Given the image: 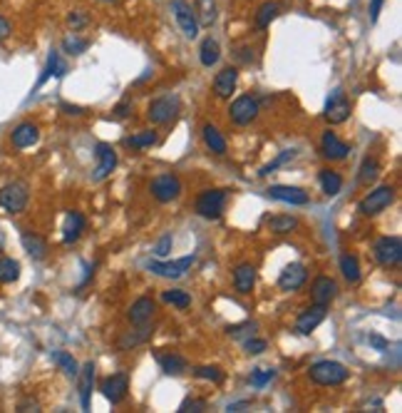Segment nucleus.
<instances>
[{"mask_svg":"<svg viewBox=\"0 0 402 413\" xmlns=\"http://www.w3.org/2000/svg\"><path fill=\"white\" fill-rule=\"evenodd\" d=\"M266 349H268V341L266 339H256V336H253V339H246L244 341V351L249 356H261Z\"/></svg>","mask_w":402,"mask_h":413,"instance_id":"a18cd8bd","label":"nucleus"},{"mask_svg":"<svg viewBox=\"0 0 402 413\" xmlns=\"http://www.w3.org/2000/svg\"><path fill=\"white\" fill-rule=\"evenodd\" d=\"M377 175H380V162L375 157H365L360 164V170H358V185L370 187L377 180Z\"/></svg>","mask_w":402,"mask_h":413,"instance_id":"f704fd0d","label":"nucleus"},{"mask_svg":"<svg viewBox=\"0 0 402 413\" xmlns=\"http://www.w3.org/2000/svg\"><path fill=\"white\" fill-rule=\"evenodd\" d=\"M154 331L149 328V323H142V326H137L134 331H127L125 336L120 339V349L127 351V349H134V346L144 344V341H149V336H152Z\"/></svg>","mask_w":402,"mask_h":413,"instance_id":"2f4dec72","label":"nucleus"},{"mask_svg":"<svg viewBox=\"0 0 402 413\" xmlns=\"http://www.w3.org/2000/svg\"><path fill=\"white\" fill-rule=\"evenodd\" d=\"M273 378H276V371L273 369H253L249 376V383L253 388H263L266 383H271Z\"/></svg>","mask_w":402,"mask_h":413,"instance_id":"37998d69","label":"nucleus"},{"mask_svg":"<svg viewBox=\"0 0 402 413\" xmlns=\"http://www.w3.org/2000/svg\"><path fill=\"white\" fill-rule=\"evenodd\" d=\"M350 376V371L345 364H340V361H330V359H323V361H315V364H310L308 369V378L315 383V386H340V383H345Z\"/></svg>","mask_w":402,"mask_h":413,"instance_id":"f257e3e1","label":"nucleus"},{"mask_svg":"<svg viewBox=\"0 0 402 413\" xmlns=\"http://www.w3.org/2000/svg\"><path fill=\"white\" fill-rule=\"evenodd\" d=\"M258 112H261V105H258L256 97L241 95V97H236V100L231 102L229 120L234 122L236 128H246V125H251V122H256Z\"/></svg>","mask_w":402,"mask_h":413,"instance_id":"6e6552de","label":"nucleus"},{"mask_svg":"<svg viewBox=\"0 0 402 413\" xmlns=\"http://www.w3.org/2000/svg\"><path fill=\"white\" fill-rule=\"evenodd\" d=\"M172 244H174V239H172V234H164L162 239H159V244L154 247V254L157 257H169V252H172Z\"/></svg>","mask_w":402,"mask_h":413,"instance_id":"8fccbe9b","label":"nucleus"},{"mask_svg":"<svg viewBox=\"0 0 402 413\" xmlns=\"http://www.w3.org/2000/svg\"><path fill=\"white\" fill-rule=\"evenodd\" d=\"M340 271H343L345 281L350 284H358L360 281V261L356 254H343L340 257Z\"/></svg>","mask_w":402,"mask_h":413,"instance_id":"e433bc0d","label":"nucleus"},{"mask_svg":"<svg viewBox=\"0 0 402 413\" xmlns=\"http://www.w3.org/2000/svg\"><path fill=\"white\" fill-rule=\"evenodd\" d=\"M306 281H308V269H306V264L291 261V264L283 266V271L278 274V289H281V292H298Z\"/></svg>","mask_w":402,"mask_h":413,"instance_id":"4468645a","label":"nucleus"},{"mask_svg":"<svg viewBox=\"0 0 402 413\" xmlns=\"http://www.w3.org/2000/svg\"><path fill=\"white\" fill-rule=\"evenodd\" d=\"M87 48H89V40H84V37H77L75 32L63 40V50L68 55H82Z\"/></svg>","mask_w":402,"mask_h":413,"instance_id":"79ce46f5","label":"nucleus"},{"mask_svg":"<svg viewBox=\"0 0 402 413\" xmlns=\"http://www.w3.org/2000/svg\"><path fill=\"white\" fill-rule=\"evenodd\" d=\"M162 302L172 304V307H177L184 312V309L191 307V294L184 292V289H167V292H162Z\"/></svg>","mask_w":402,"mask_h":413,"instance_id":"ea45409f","label":"nucleus"},{"mask_svg":"<svg viewBox=\"0 0 402 413\" xmlns=\"http://www.w3.org/2000/svg\"><path fill=\"white\" fill-rule=\"evenodd\" d=\"M199 60H201L204 68H214V65H219L221 45L216 37H204V40H201V45H199Z\"/></svg>","mask_w":402,"mask_h":413,"instance_id":"cd10ccee","label":"nucleus"},{"mask_svg":"<svg viewBox=\"0 0 402 413\" xmlns=\"http://www.w3.org/2000/svg\"><path fill=\"white\" fill-rule=\"evenodd\" d=\"M266 195L276 202H283V204L291 207H306L310 202V195L301 187H291V185H271L266 190Z\"/></svg>","mask_w":402,"mask_h":413,"instance_id":"dca6fc26","label":"nucleus"},{"mask_svg":"<svg viewBox=\"0 0 402 413\" xmlns=\"http://www.w3.org/2000/svg\"><path fill=\"white\" fill-rule=\"evenodd\" d=\"M278 13H281V6H278L276 0H266V3H263V6L256 11V27L258 30H266V27L276 20Z\"/></svg>","mask_w":402,"mask_h":413,"instance_id":"c9c22d12","label":"nucleus"},{"mask_svg":"<svg viewBox=\"0 0 402 413\" xmlns=\"http://www.w3.org/2000/svg\"><path fill=\"white\" fill-rule=\"evenodd\" d=\"M375 261L385 269H397L402 264V239L397 234L392 237H380L372 247Z\"/></svg>","mask_w":402,"mask_h":413,"instance_id":"39448f33","label":"nucleus"},{"mask_svg":"<svg viewBox=\"0 0 402 413\" xmlns=\"http://www.w3.org/2000/svg\"><path fill=\"white\" fill-rule=\"evenodd\" d=\"M256 286V266L253 264H239L234 269V289L239 294H251Z\"/></svg>","mask_w":402,"mask_h":413,"instance_id":"b1692460","label":"nucleus"},{"mask_svg":"<svg viewBox=\"0 0 402 413\" xmlns=\"http://www.w3.org/2000/svg\"><path fill=\"white\" fill-rule=\"evenodd\" d=\"M27 202H30V192H27L25 182H8L3 190H0V207L11 214L25 212Z\"/></svg>","mask_w":402,"mask_h":413,"instance_id":"423d86ee","label":"nucleus"},{"mask_svg":"<svg viewBox=\"0 0 402 413\" xmlns=\"http://www.w3.org/2000/svg\"><path fill=\"white\" fill-rule=\"evenodd\" d=\"M132 110H134V102H132V100H122L120 105L112 110V117H115V120H127V117L132 115Z\"/></svg>","mask_w":402,"mask_h":413,"instance_id":"09e8293b","label":"nucleus"},{"mask_svg":"<svg viewBox=\"0 0 402 413\" xmlns=\"http://www.w3.org/2000/svg\"><path fill=\"white\" fill-rule=\"evenodd\" d=\"M184 192V185L177 175L172 172H162L149 182V195L159 202V204H169V202H177Z\"/></svg>","mask_w":402,"mask_h":413,"instance_id":"20e7f679","label":"nucleus"},{"mask_svg":"<svg viewBox=\"0 0 402 413\" xmlns=\"http://www.w3.org/2000/svg\"><path fill=\"white\" fill-rule=\"evenodd\" d=\"M77 376H80V406H82V411H89V398H92V386H94L92 361H87V364L77 371Z\"/></svg>","mask_w":402,"mask_h":413,"instance_id":"393cba45","label":"nucleus"},{"mask_svg":"<svg viewBox=\"0 0 402 413\" xmlns=\"http://www.w3.org/2000/svg\"><path fill=\"white\" fill-rule=\"evenodd\" d=\"M370 344H372V346H377L380 351H385V349H387V341H385V339H380V336H370Z\"/></svg>","mask_w":402,"mask_h":413,"instance_id":"5fc2aeb1","label":"nucleus"},{"mask_svg":"<svg viewBox=\"0 0 402 413\" xmlns=\"http://www.w3.org/2000/svg\"><path fill=\"white\" fill-rule=\"evenodd\" d=\"M172 13H174V20H177L179 30L184 32V37H187V40H196L199 23H196V16H194L191 3H187V0H172Z\"/></svg>","mask_w":402,"mask_h":413,"instance_id":"9b49d317","label":"nucleus"},{"mask_svg":"<svg viewBox=\"0 0 402 413\" xmlns=\"http://www.w3.org/2000/svg\"><path fill=\"white\" fill-rule=\"evenodd\" d=\"M318 182L325 197H338L340 190H343V177H340V172L330 170V167H323L318 172Z\"/></svg>","mask_w":402,"mask_h":413,"instance_id":"c85d7f7f","label":"nucleus"},{"mask_svg":"<svg viewBox=\"0 0 402 413\" xmlns=\"http://www.w3.org/2000/svg\"><path fill=\"white\" fill-rule=\"evenodd\" d=\"M382 6H385V0H370V20H372V23H377Z\"/></svg>","mask_w":402,"mask_h":413,"instance_id":"603ef678","label":"nucleus"},{"mask_svg":"<svg viewBox=\"0 0 402 413\" xmlns=\"http://www.w3.org/2000/svg\"><path fill=\"white\" fill-rule=\"evenodd\" d=\"M194 16H196L199 27H211L216 23V3L214 0H196Z\"/></svg>","mask_w":402,"mask_h":413,"instance_id":"72a5a7b5","label":"nucleus"},{"mask_svg":"<svg viewBox=\"0 0 402 413\" xmlns=\"http://www.w3.org/2000/svg\"><path fill=\"white\" fill-rule=\"evenodd\" d=\"M60 110H63L65 115H70V117L84 115V107H80V105H68V102H63V105H60Z\"/></svg>","mask_w":402,"mask_h":413,"instance_id":"3c124183","label":"nucleus"},{"mask_svg":"<svg viewBox=\"0 0 402 413\" xmlns=\"http://www.w3.org/2000/svg\"><path fill=\"white\" fill-rule=\"evenodd\" d=\"M11 32H13V25L6 20V18L0 16V43H3L6 37H11Z\"/></svg>","mask_w":402,"mask_h":413,"instance_id":"864d4df0","label":"nucleus"},{"mask_svg":"<svg viewBox=\"0 0 402 413\" xmlns=\"http://www.w3.org/2000/svg\"><path fill=\"white\" fill-rule=\"evenodd\" d=\"M206 408H209V403H206L204 398H187V401L179 406V411H182V413H187V411L201 413V411H206Z\"/></svg>","mask_w":402,"mask_h":413,"instance_id":"49530a36","label":"nucleus"},{"mask_svg":"<svg viewBox=\"0 0 402 413\" xmlns=\"http://www.w3.org/2000/svg\"><path fill=\"white\" fill-rule=\"evenodd\" d=\"M201 140H204L206 149L214 154H226V149H229V144H226V137L221 135V130L216 128V125H211V122H206L204 128H201Z\"/></svg>","mask_w":402,"mask_h":413,"instance_id":"a878e982","label":"nucleus"},{"mask_svg":"<svg viewBox=\"0 0 402 413\" xmlns=\"http://www.w3.org/2000/svg\"><path fill=\"white\" fill-rule=\"evenodd\" d=\"M194 376L201 378V381L224 383L226 374H224V371H221V366H196V369H194Z\"/></svg>","mask_w":402,"mask_h":413,"instance_id":"a19ab883","label":"nucleus"},{"mask_svg":"<svg viewBox=\"0 0 402 413\" xmlns=\"http://www.w3.org/2000/svg\"><path fill=\"white\" fill-rule=\"evenodd\" d=\"M65 73H68V65L60 60V53L58 50H53V53L47 55V65H45V70H42V75H40V80H37V87H42L47 82L50 78H65ZM35 87V90H37Z\"/></svg>","mask_w":402,"mask_h":413,"instance_id":"c756f323","label":"nucleus"},{"mask_svg":"<svg viewBox=\"0 0 402 413\" xmlns=\"http://www.w3.org/2000/svg\"><path fill=\"white\" fill-rule=\"evenodd\" d=\"M266 227L276 237H286V234H293L298 229V219L293 214H273L266 222Z\"/></svg>","mask_w":402,"mask_h":413,"instance_id":"7c9ffc66","label":"nucleus"},{"mask_svg":"<svg viewBox=\"0 0 402 413\" xmlns=\"http://www.w3.org/2000/svg\"><path fill=\"white\" fill-rule=\"evenodd\" d=\"M397 190L392 185H380L375 190H370L360 202H358V212L360 217H377L387 209V207L395 202Z\"/></svg>","mask_w":402,"mask_h":413,"instance_id":"7ed1b4c3","label":"nucleus"},{"mask_svg":"<svg viewBox=\"0 0 402 413\" xmlns=\"http://www.w3.org/2000/svg\"><path fill=\"white\" fill-rule=\"evenodd\" d=\"M102 3H117V0H102Z\"/></svg>","mask_w":402,"mask_h":413,"instance_id":"6e6d98bb","label":"nucleus"},{"mask_svg":"<svg viewBox=\"0 0 402 413\" xmlns=\"http://www.w3.org/2000/svg\"><path fill=\"white\" fill-rule=\"evenodd\" d=\"M50 359H53V364L58 366L60 371H63L68 378H77V371H80V364L75 361L73 354H68V351H53L50 354Z\"/></svg>","mask_w":402,"mask_h":413,"instance_id":"473e14b6","label":"nucleus"},{"mask_svg":"<svg viewBox=\"0 0 402 413\" xmlns=\"http://www.w3.org/2000/svg\"><path fill=\"white\" fill-rule=\"evenodd\" d=\"M194 254L191 257H182L177 261H159V259H149L146 261V269L152 271V274L162 276V279H182L189 269L194 266Z\"/></svg>","mask_w":402,"mask_h":413,"instance_id":"9d476101","label":"nucleus"},{"mask_svg":"<svg viewBox=\"0 0 402 413\" xmlns=\"http://www.w3.org/2000/svg\"><path fill=\"white\" fill-rule=\"evenodd\" d=\"M154 312H157V304H154V299L139 297L130 307V312H127V319H130L132 326H142V323H149V321H152Z\"/></svg>","mask_w":402,"mask_h":413,"instance_id":"412c9836","label":"nucleus"},{"mask_svg":"<svg viewBox=\"0 0 402 413\" xmlns=\"http://www.w3.org/2000/svg\"><path fill=\"white\" fill-rule=\"evenodd\" d=\"M84 229H87V219H84V214L77 212V209H73V212L68 214V219H65L63 242L65 244H75L84 234Z\"/></svg>","mask_w":402,"mask_h":413,"instance_id":"5701e85b","label":"nucleus"},{"mask_svg":"<svg viewBox=\"0 0 402 413\" xmlns=\"http://www.w3.org/2000/svg\"><path fill=\"white\" fill-rule=\"evenodd\" d=\"M325 316H328V307H323V304H313V307L303 309V312L298 314V319H296V331H298L301 336L313 334L315 328H318L320 323L325 321Z\"/></svg>","mask_w":402,"mask_h":413,"instance_id":"2eb2a0df","label":"nucleus"},{"mask_svg":"<svg viewBox=\"0 0 402 413\" xmlns=\"http://www.w3.org/2000/svg\"><path fill=\"white\" fill-rule=\"evenodd\" d=\"M157 140L159 137H157V132H154V130H142V132L127 137L125 144H127V147H132V149H146V147H154V144H157Z\"/></svg>","mask_w":402,"mask_h":413,"instance_id":"58836bf2","label":"nucleus"},{"mask_svg":"<svg viewBox=\"0 0 402 413\" xmlns=\"http://www.w3.org/2000/svg\"><path fill=\"white\" fill-rule=\"evenodd\" d=\"M338 297V284L330 276H315L313 284H310V299L313 304H323V307H330Z\"/></svg>","mask_w":402,"mask_h":413,"instance_id":"a211bd4d","label":"nucleus"},{"mask_svg":"<svg viewBox=\"0 0 402 413\" xmlns=\"http://www.w3.org/2000/svg\"><path fill=\"white\" fill-rule=\"evenodd\" d=\"M94 159H97V164H94V172H92V182H105L107 177L115 172L117 167V149L112 147L110 142H99L97 147H94Z\"/></svg>","mask_w":402,"mask_h":413,"instance_id":"1a4fd4ad","label":"nucleus"},{"mask_svg":"<svg viewBox=\"0 0 402 413\" xmlns=\"http://www.w3.org/2000/svg\"><path fill=\"white\" fill-rule=\"evenodd\" d=\"M179 115V100L174 95H164L149 102L146 107V120L152 125H172Z\"/></svg>","mask_w":402,"mask_h":413,"instance_id":"0eeeda50","label":"nucleus"},{"mask_svg":"<svg viewBox=\"0 0 402 413\" xmlns=\"http://www.w3.org/2000/svg\"><path fill=\"white\" fill-rule=\"evenodd\" d=\"M236 85H239V70L236 68H221L214 78V95L221 97V100H229L234 95Z\"/></svg>","mask_w":402,"mask_h":413,"instance_id":"6ab92c4d","label":"nucleus"},{"mask_svg":"<svg viewBox=\"0 0 402 413\" xmlns=\"http://www.w3.org/2000/svg\"><path fill=\"white\" fill-rule=\"evenodd\" d=\"M20 242H23V247H25V252L30 254V259H35V261H42L47 257V244H45V239L40 237V234H35V232H23L20 234Z\"/></svg>","mask_w":402,"mask_h":413,"instance_id":"bb28decb","label":"nucleus"},{"mask_svg":"<svg viewBox=\"0 0 402 413\" xmlns=\"http://www.w3.org/2000/svg\"><path fill=\"white\" fill-rule=\"evenodd\" d=\"M99 391H102V396H105L112 406L122 403L127 398V391H130V376H127V371H120V374L107 376L105 381L99 383Z\"/></svg>","mask_w":402,"mask_h":413,"instance_id":"ddd939ff","label":"nucleus"},{"mask_svg":"<svg viewBox=\"0 0 402 413\" xmlns=\"http://www.w3.org/2000/svg\"><path fill=\"white\" fill-rule=\"evenodd\" d=\"M37 140H40V128H37L35 122H20L11 132V142L15 149L32 147V144H37Z\"/></svg>","mask_w":402,"mask_h":413,"instance_id":"aec40b11","label":"nucleus"},{"mask_svg":"<svg viewBox=\"0 0 402 413\" xmlns=\"http://www.w3.org/2000/svg\"><path fill=\"white\" fill-rule=\"evenodd\" d=\"M229 195L231 190H224V187H216V190H201L196 197V209L199 217L204 219H221L226 212V204H229Z\"/></svg>","mask_w":402,"mask_h":413,"instance_id":"f03ea898","label":"nucleus"},{"mask_svg":"<svg viewBox=\"0 0 402 413\" xmlns=\"http://www.w3.org/2000/svg\"><path fill=\"white\" fill-rule=\"evenodd\" d=\"M350 115H353L350 100L345 97L343 90H335L333 95L328 97V102H325V110H323L325 122H328V125H343V122L350 120Z\"/></svg>","mask_w":402,"mask_h":413,"instance_id":"f8f14e48","label":"nucleus"},{"mask_svg":"<svg viewBox=\"0 0 402 413\" xmlns=\"http://www.w3.org/2000/svg\"><path fill=\"white\" fill-rule=\"evenodd\" d=\"M157 364L162 366V371L167 374V376H184V374L189 371V361L184 359L182 354H177V351H167V354L159 351Z\"/></svg>","mask_w":402,"mask_h":413,"instance_id":"4be33fe9","label":"nucleus"},{"mask_svg":"<svg viewBox=\"0 0 402 413\" xmlns=\"http://www.w3.org/2000/svg\"><path fill=\"white\" fill-rule=\"evenodd\" d=\"M87 23H89V18H87V13L84 11H73L68 16V25L73 27V30H82Z\"/></svg>","mask_w":402,"mask_h":413,"instance_id":"de8ad7c7","label":"nucleus"},{"mask_svg":"<svg viewBox=\"0 0 402 413\" xmlns=\"http://www.w3.org/2000/svg\"><path fill=\"white\" fill-rule=\"evenodd\" d=\"M20 279V264L13 257H0V284H13Z\"/></svg>","mask_w":402,"mask_h":413,"instance_id":"4c0bfd02","label":"nucleus"},{"mask_svg":"<svg viewBox=\"0 0 402 413\" xmlns=\"http://www.w3.org/2000/svg\"><path fill=\"white\" fill-rule=\"evenodd\" d=\"M293 157H296V149H283V152L278 154L276 159H271V162H268L266 167H261V172H258V175H261V177L271 175V172H276L278 167H283V164H286V162H291Z\"/></svg>","mask_w":402,"mask_h":413,"instance_id":"c03bdc74","label":"nucleus"},{"mask_svg":"<svg viewBox=\"0 0 402 413\" xmlns=\"http://www.w3.org/2000/svg\"><path fill=\"white\" fill-rule=\"evenodd\" d=\"M320 154L330 162H343L350 154V144L343 142L333 130H325L323 137H320Z\"/></svg>","mask_w":402,"mask_h":413,"instance_id":"f3484780","label":"nucleus"}]
</instances>
